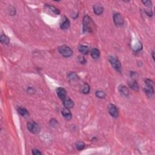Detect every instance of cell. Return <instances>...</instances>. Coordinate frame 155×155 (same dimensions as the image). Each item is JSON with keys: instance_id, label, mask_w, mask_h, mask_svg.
Returning <instances> with one entry per match:
<instances>
[{"instance_id": "obj_3", "label": "cell", "mask_w": 155, "mask_h": 155, "mask_svg": "<svg viewBox=\"0 0 155 155\" xmlns=\"http://www.w3.org/2000/svg\"><path fill=\"white\" fill-rule=\"evenodd\" d=\"M108 60H109L110 64L112 65L113 67L116 71H118L119 72H121V62L119 61L118 58L116 57L113 56H110L108 57Z\"/></svg>"}, {"instance_id": "obj_6", "label": "cell", "mask_w": 155, "mask_h": 155, "mask_svg": "<svg viewBox=\"0 0 155 155\" xmlns=\"http://www.w3.org/2000/svg\"><path fill=\"white\" fill-rule=\"evenodd\" d=\"M114 23L117 26H122L124 25V20L122 15L119 13H115L113 15Z\"/></svg>"}, {"instance_id": "obj_13", "label": "cell", "mask_w": 155, "mask_h": 155, "mask_svg": "<svg viewBox=\"0 0 155 155\" xmlns=\"http://www.w3.org/2000/svg\"><path fill=\"white\" fill-rule=\"evenodd\" d=\"M119 91L120 92V93L122 95L125 96H128V95H129L128 89L124 85H121V86H119Z\"/></svg>"}, {"instance_id": "obj_17", "label": "cell", "mask_w": 155, "mask_h": 155, "mask_svg": "<svg viewBox=\"0 0 155 155\" xmlns=\"http://www.w3.org/2000/svg\"><path fill=\"white\" fill-rule=\"evenodd\" d=\"M129 86L131 89L135 90V91H138L139 90V86H138V83H137L135 80L129 82Z\"/></svg>"}, {"instance_id": "obj_22", "label": "cell", "mask_w": 155, "mask_h": 155, "mask_svg": "<svg viewBox=\"0 0 155 155\" xmlns=\"http://www.w3.org/2000/svg\"><path fill=\"white\" fill-rule=\"evenodd\" d=\"M95 95L96 97H98V98L100 99H103L105 97V93L103 91H100V90L96 91Z\"/></svg>"}, {"instance_id": "obj_20", "label": "cell", "mask_w": 155, "mask_h": 155, "mask_svg": "<svg viewBox=\"0 0 155 155\" xmlns=\"http://www.w3.org/2000/svg\"><path fill=\"white\" fill-rule=\"evenodd\" d=\"M18 111L23 116H27L29 114L27 110L25 108H23V107H19L18 109Z\"/></svg>"}, {"instance_id": "obj_23", "label": "cell", "mask_w": 155, "mask_h": 155, "mask_svg": "<svg viewBox=\"0 0 155 155\" xmlns=\"http://www.w3.org/2000/svg\"><path fill=\"white\" fill-rule=\"evenodd\" d=\"M141 47H142V45H141V43H140L139 41H138V43H136V44H134L133 45V49L135 51H138V50H140L141 49Z\"/></svg>"}, {"instance_id": "obj_5", "label": "cell", "mask_w": 155, "mask_h": 155, "mask_svg": "<svg viewBox=\"0 0 155 155\" xmlns=\"http://www.w3.org/2000/svg\"><path fill=\"white\" fill-rule=\"evenodd\" d=\"M27 129L33 134H37L40 132V127L37 122L34 121H30L27 124Z\"/></svg>"}, {"instance_id": "obj_27", "label": "cell", "mask_w": 155, "mask_h": 155, "mask_svg": "<svg viewBox=\"0 0 155 155\" xmlns=\"http://www.w3.org/2000/svg\"><path fill=\"white\" fill-rule=\"evenodd\" d=\"M79 62H80L81 64H84L85 62H86V59H85V58H84V57H82V56H79Z\"/></svg>"}, {"instance_id": "obj_25", "label": "cell", "mask_w": 155, "mask_h": 155, "mask_svg": "<svg viewBox=\"0 0 155 155\" xmlns=\"http://www.w3.org/2000/svg\"><path fill=\"white\" fill-rule=\"evenodd\" d=\"M32 154L35 155H42V153L40 152V150H38V149H34L32 150Z\"/></svg>"}, {"instance_id": "obj_29", "label": "cell", "mask_w": 155, "mask_h": 155, "mask_svg": "<svg viewBox=\"0 0 155 155\" xmlns=\"http://www.w3.org/2000/svg\"><path fill=\"white\" fill-rule=\"evenodd\" d=\"M152 55H153V59H155V57H154V52L153 51V52H152Z\"/></svg>"}, {"instance_id": "obj_19", "label": "cell", "mask_w": 155, "mask_h": 155, "mask_svg": "<svg viewBox=\"0 0 155 155\" xmlns=\"http://www.w3.org/2000/svg\"><path fill=\"white\" fill-rule=\"evenodd\" d=\"M47 7V9L49 10L50 11H51L53 14H55V15H59L60 13V12L59 10V9H57L56 7H55L52 6V5H46Z\"/></svg>"}, {"instance_id": "obj_10", "label": "cell", "mask_w": 155, "mask_h": 155, "mask_svg": "<svg viewBox=\"0 0 155 155\" xmlns=\"http://www.w3.org/2000/svg\"><path fill=\"white\" fill-rule=\"evenodd\" d=\"M93 10H94L95 13L96 15H100L101 14L103 13V10H104V8H103V5L97 4L93 5Z\"/></svg>"}, {"instance_id": "obj_24", "label": "cell", "mask_w": 155, "mask_h": 155, "mask_svg": "<svg viewBox=\"0 0 155 155\" xmlns=\"http://www.w3.org/2000/svg\"><path fill=\"white\" fill-rule=\"evenodd\" d=\"M68 78L70 79H72V80H76V79H78V76H77V75L75 73H74V72H72V73H69Z\"/></svg>"}, {"instance_id": "obj_1", "label": "cell", "mask_w": 155, "mask_h": 155, "mask_svg": "<svg viewBox=\"0 0 155 155\" xmlns=\"http://www.w3.org/2000/svg\"><path fill=\"white\" fill-rule=\"evenodd\" d=\"M82 26H83L82 29H83L84 33H89V32H92L93 27V23L90 16H89L88 15H86L84 16Z\"/></svg>"}, {"instance_id": "obj_2", "label": "cell", "mask_w": 155, "mask_h": 155, "mask_svg": "<svg viewBox=\"0 0 155 155\" xmlns=\"http://www.w3.org/2000/svg\"><path fill=\"white\" fill-rule=\"evenodd\" d=\"M145 84H146V87L144 89L145 93L149 97H151L154 93V84L152 81L149 79H147L145 80Z\"/></svg>"}, {"instance_id": "obj_21", "label": "cell", "mask_w": 155, "mask_h": 155, "mask_svg": "<svg viewBox=\"0 0 155 155\" xmlns=\"http://www.w3.org/2000/svg\"><path fill=\"white\" fill-rule=\"evenodd\" d=\"M85 146H86V145H85L84 142H78L76 144V146H75L76 149L79 151L83 150L84 149Z\"/></svg>"}, {"instance_id": "obj_14", "label": "cell", "mask_w": 155, "mask_h": 155, "mask_svg": "<svg viewBox=\"0 0 155 155\" xmlns=\"http://www.w3.org/2000/svg\"><path fill=\"white\" fill-rule=\"evenodd\" d=\"M91 55L93 59H98L100 56V50L96 48H93L91 51Z\"/></svg>"}, {"instance_id": "obj_16", "label": "cell", "mask_w": 155, "mask_h": 155, "mask_svg": "<svg viewBox=\"0 0 155 155\" xmlns=\"http://www.w3.org/2000/svg\"><path fill=\"white\" fill-rule=\"evenodd\" d=\"M79 51L83 55H87L89 53V49L87 46H81L79 47Z\"/></svg>"}, {"instance_id": "obj_11", "label": "cell", "mask_w": 155, "mask_h": 155, "mask_svg": "<svg viewBox=\"0 0 155 155\" xmlns=\"http://www.w3.org/2000/svg\"><path fill=\"white\" fill-rule=\"evenodd\" d=\"M63 104L64 107L67 108H71L73 107L74 106V103L72 100H71L69 98H65L63 100Z\"/></svg>"}, {"instance_id": "obj_18", "label": "cell", "mask_w": 155, "mask_h": 155, "mask_svg": "<svg viewBox=\"0 0 155 155\" xmlns=\"http://www.w3.org/2000/svg\"><path fill=\"white\" fill-rule=\"evenodd\" d=\"M0 41L2 44H9L10 43V39L7 36L5 35H2L0 37Z\"/></svg>"}, {"instance_id": "obj_28", "label": "cell", "mask_w": 155, "mask_h": 155, "mask_svg": "<svg viewBox=\"0 0 155 155\" xmlns=\"http://www.w3.org/2000/svg\"><path fill=\"white\" fill-rule=\"evenodd\" d=\"M50 125H52V126H55L56 124H57L56 120H55V119H52L51 121H50Z\"/></svg>"}, {"instance_id": "obj_26", "label": "cell", "mask_w": 155, "mask_h": 155, "mask_svg": "<svg viewBox=\"0 0 155 155\" xmlns=\"http://www.w3.org/2000/svg\"><path fill=\"white\" fill-rule=\"evenodd\" d=\"M142 2L145 5H146V6H147V7H150L152 6V2L150 1H142Z\"/></svg>"}, {"instance_id": "obj_4", "label": "cell", "mask_w": 155, "mask_h": 155, "mask_svg": "<svg viewBox=\"0 0 155 155\" xmlns=\"http://www.w3.org/2000/svg\"><path fill=\"white\" fill-rule=\"evenodd\" d=\"M58 51L59 53L62 56L68 58L73 55V51L70 49V47L67 46H62L58 48Z\"/></svg>"}, {"instance_id": "obj_7", "label": "cell", "mask_w": 155, "mask_h": 155, "mask_svg": "<svg viewBox=\"0 0 155 155\" xmlns=\"http://www.w3.org/2000/svg\"><path fill=\"white\" fill-rule=\"evenodd\" d=\"M108 112L111 116L116 118L118 116V111L116 106L114 104H110L108 105Z\"/></svg>"}, {"instance_id": "obj_12", "label": "cell", "mask_w": 155, "mask_h": 155, "mask_svg": "<svg viewBox=\"0 0 155 155\" xmlns=\"http://www.w3.org/2000/svg\"><path fill=\"white\" fill-rule=\"evenodd\" d=\"M62 114L64 116V118L67 120H70L72 118V113L68 108H64L62 110Z\"/></svg>"}, {"instance_id": "obj_15", "label": "cell", "mask_w": 155, "mask_h": 155, "mask_svg": "<svg viewBox=\"0 0 155 155\" xmlns=\"http://www.w3.org/2000/svg\"><path fill=\"white\" fill-rule=\"evenodd\" d=\"M90 88L89 84H84L82 86L81 88V90L82 93H84V94H88V93L90 92Z\"/></svg>"}, {"instance_id": "obj_8", "label": "cell", "mask_w": 155, "mask_h": 155, "mask_svg": "<svg viewBox=\"0 0 155 155\" xmlns=\"http://www.w3.org/2000/svg\"><path fill=\"white\" fill-rule=\"evenodd\" d=\"M56 92L57 95H58V97L61 100H64V99L66 98V91L65 90V89H63L62 87H58L57 88L56 90Z\"/></svg>"}, {"instance_id": "obj_9", "label": "cell", "mask_w": 155, "mask_h": 155, "mask_svg": "<svg viewBox=\"0 0 155 155\" xmlns=\"http://www.w3.org/2000/svg\"><path fill=\"white\" fill-rule=\"evenodd\" d=\"M70 25V23L69 20L64 16V18L61 20V23H60L61 29H62V30H67L69 28Z\"/></svg>"}]
</instances>
